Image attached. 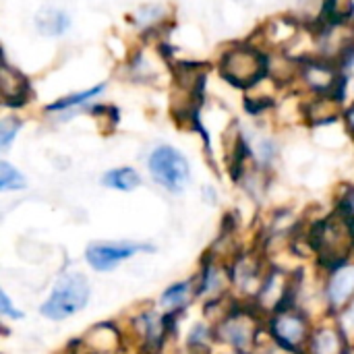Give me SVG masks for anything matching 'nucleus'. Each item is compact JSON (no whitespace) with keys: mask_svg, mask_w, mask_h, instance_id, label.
<instances>
[{"mask_svg":"<svg viewBox=\"0 0 354 354\" xmlns=\"http://www.w3.org/2000/svg\"><path fill=\"white\" fill-rule=\"evenodd\" d=\"M272 56L255 37L224 46L216 58L218 77L241 91H251L272 77Z\"/></svg>","mask_w":354,"mask_h":354,"instance_id":"f257e3e1","label":"nucleus"},{"mask_svg":"<svg viewBox=\"0 0 354 354\" xmlns=\"http://www.w3.org/2000/svg\"><path fill=\"white\" fill-rule=\"evenodd\" d=\"M89 299H91V286L87 276H83L81 272H66L54 284L50 297L39 307V313L46 319L62 322L83 311Z\"/></svg>","mask_w":354,"mask_h":354,"instance_id":"f03ea898","label":"nucleus"},{"mask_svg":"<svg viewBox=\"0 0 354 354\" xmlns=\"http://www.w3.org/2000/svg\"><path fill=\"white\" fill-rule=\"evenodd\" d=\"M145 166L153 183L172 195H180L191 183V164L187 156L170 143L156 145L149 151Z\"/></svg>","mask_w":354,"mask_h":354,"instance_id":"7ed1b4c3","label":"nucleus"},{"mask_svg":"<svg viewBox=\"0 0 354 354\" xmlns=\"http://www.w3.org/2000/svg\"><path fill=\"white\" fill-rule=\"evenodd\" d=\"M124 71L131 83H141V85H156L158 81L164 79V75H172L170 64L164 60L156 44L143 41V46H137L129 50Z\"/></svg>","mask_w":354,"mask_h":354,"instance_id":"20e7f679","label":"nucleus"},{"mask_svg":"<svg viewBox=\"0 0 354 354\" xmlns=\"http://www.w3.org/2000/svg\"><path fill=\"white\" fill-rule=\"evenodd\" d=\"M172 19L174 10L168 2H143L129 15V23L135 33L149 44H156L168 35Z\"/></svg>","mask_w":354,"mask_h":354,"instance_id":"39448f33","label":"nucleus"},{"mask_svg":"<svg viewBox=\"0 0 354 354\" xmlns=\"http://www.w3.org/2000/svg\"><path fill=\"white\" fill-rule=\"evenodd\" d=\"M141 251H153L147 243H135V241H118V243H91L85 249V261L95 272H112L122 261L135 257Z\"/></svg>","mask_w":354,"mask_h":354,"instance_id":"423d86ee","label":"nucleus"},{"mask_svg":"<svg viewBox=\"0 0 354 354\" xmlns=\"http://www.w3.org/2000/svg\"><path fill=\"white\" fill-rule=\"evenodd\" d=\"M0 95H2V106L19 112L25 106H29V102L33 100V85L29 81V77L19 71L8 56H2V66H0Z\"/></svg>","mask_w":354,"mask_h":354,"instance_id":"0eeeda50","label":"nucleus"},{"mask_svg":"<svg viewBox=\"0 0 354 354\" xmlns=\"http://www.w3.org/2000/svg\"><path fill=\"white\" fill-rule=\"evenodd\" d=\"M108 89V83L102 81L97 85H91L87 89H79V91H71L64 93L60 97H56L54 102L44 106V114L48 116H58L60 120H66L71 116H75L77 112H85L87 106H91L93 102H97Z\"/></svg>","mask_w":354,"mask_h":354,"instance_id":"6e6552de","label":"nucleus"},{"mask_svg":"<svg viewBox=\"0 0 354 354\" xmlns=\"http://www.w3.org/2000/svg\"><path fill=\"white\" fill-rule=\"evenodd\" d=\"M33 27H35L37 35L48 37V39H58V37H64L71 31L73 17L64 8H58V6H41L33 15Z\"/></svg>","mask_w":354,"mask_h":354,"instance_id":"1a4fd4ad","label":"nucleus"},{"mask_svg":"<svg viewBox=\"0 0 354 354\" xmlns=\"http://www.w3.org/2000/svg\"><path fill=\"white\" fill-rule=\"evenodd\" d=\"M354 295V266L340 268L328 282V301L334 307H344Z\"/></svg>","mask_w":354,"mask_h":354,"instance_id":"9d476101","label":"nucleus"},{"mask_svg":"<svg viewBox=\"0 0 354 354\" xmlns=\"http://www.w3.org/2000/svg\"><path fill=\"white\" fill-rule=\"evenodd\" d=\"M274 334L286 346H297L307 338V322L297 313H282L274 322Z\"/></svg>","mask_w":354,"mask_h":354,"instance_id":"9b49d317","label":"nucleus"},{"mask_svg":"<svg viewBox=\"0 0 354 354\" xmlns=\"http://www.w3.org/2000/svg\"><path fill=\"white\" fill-rule=\"evenodd\" d=\"M141 183H143L141 174H139L133 166L110 168V170L104 172V176H102V185H104L106 189L120 191V193H131V191L139 189Z\"/></svg>","mask_w":354,"mask_h":354,"instance_id":"f8f14e48","label":"nucleus"},{"mask_svg":"<svg viewBox=\"0 0 354 354\" xmlns=\"http://www.w3.org/2000/svg\"><path fill=\"white\" fill-rule=\"evenodd\" d=\"M139 324V330H141V336H143V340L149 344V346H160L162 344V340H164V334H166V319L162 317V315H158V313H153V311H147V313H143L139 319H137Z\"/></svg>","mask_w":354,"mask_h":354,"instance_id":"ddd939ff","label":"nucleus"},{"mask_svg":"<svg viewBox=\"0 0 354 354\" xmlns=\"http://www.w3.org/2000/svg\"><path fill=\"white\" fill-rule=\"evenodd\" d=\"M251 151H253V162H257V166L270 168L276 162V158L280 153V147H278V143H276L274 137L261 135L255 141H251Z\"/></svg>","mask_w":354,"mask_h":354,"instance_id":"4468645a","label":"nucleus"},{"mask_svg":"<svg viewBox=\"0 0 354 354\" xmlns=\"http://www.w3.org/2000/svg\"><path fill=\"white\" fill-rule=\"evenodd\" d=\"M222 338L232 344L234 348H247L251 344V328L243 322V319H228L222 324Z\"/></svg>","mask_w":354,"mask_h":354,"instance_id":"2eb2a0df","label":"nucleus"},{"mask_svg":"<svg viewBox=\"0 0 354 354\" xmlns=\"http://www.w3.org/2000/svg\"><path fill=\"white\" fill-rule=\"evenodd\" d=\"M311 353L313 354H342V340L340 334L332 328L319 330L311 340Z\"/></svg>","mask_w":354,"mask_h":354,"instance_id":"dca6fc26","label":"nucleus"},{"mask_svg":"<svg viewBox=\"0 0 354 354\" xmlns=\"http://www.w3.org/2000/svg\"><path fill=\"white\" fill-rule=\"evenodd\" d=\"M191 286H193L191 282H178V284L166 288L164 295H162V307L166 311L183 309L191 301V295H193V288Z\"/></svg>","mask_w":354,"mask_h":354,"instance_id":"f3484780","label":"nucleus"},{"mask_svg":"<svg viewBox=\"0 0 354 354\" xmlns=\"http://www.w3.org/2000/svg\"><path fill=\"white\" fill-rule=\"evenodd\" d=\"M21 129H23V118L17 112L2 116V120H0V149L2 151H6L12 145V141L17 139Z\"/></svg>","mask_w":354,"mask_h":354,"instance_id":"a211bd4d","label":"nucleus"},{"mask_svg":"<svg viewBox=\"0 0 354 354\" xmlns=\"http://www.w3.org/2000/svg\"><path fill=\"white\" fill-rule=\"evenodd\" d=\"M27 187V178L6 160L0 162V189L4 193L8 191H21Z\"/></svg>","mask_w":354,"mask_h":354,"instance_id":"6ab92c4d","label":"nucleus"},{"mask_svg":"<svg viewBox=\"0 0 354 354\" xmlns=\"http://www.w3.org/2000/svg\"><path fill=\"white\" fill-rule=\"evenodd\" d=\"M0 313L4 317H8V319H23L25 317L23 311H19L17 307H12V301L8 299V295L4 290L0 292Z\"/></svg>","mask_w":354,"mask_h":354,"instance_id":"aec40b11","label":"nucleus"},{"mask_svg":"<svg viewBox=\"0 0 354 354\" xmlns=\"http://www.w3.org/2000/svg\"><path fill=\"white\" fill-rule=\"evenodd\" d=\"M207 338H209V328L205 324H197L189 334V344L191 346H197V344L203 346L207 342Z\"/></svg>","mask_w":354,"mask_h":354,"instance_id":"412c9836","label":"nucleus"},{"mask_svg":"<svg viewBox=\"0 0 354 354\" xmlns=\"http://www.w3.org/2000/svg\"><path fill=\"white\" fill-rule=\"evenodd\" d=\"M234 2H241V4H247V2H251V0H234Z\"/></svg>","mask_w":354,"mask_h":354,"instance_id":"4be33fe9","label":"nucleus"}]
</instances>
